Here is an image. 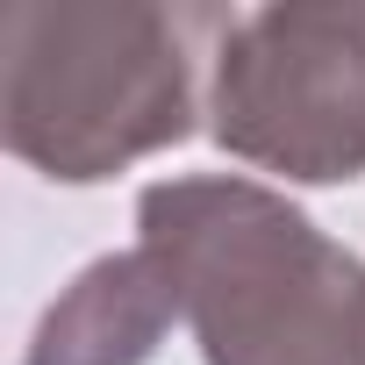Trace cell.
I'll list each match as a JSON object with an SVG mask.
<instances>
[{
  "label": "cell",
  "mask_w": 365,
  "mask_h": 365,
  "mask_svg": "<svg viewBox=\"0 0 365 365\" xmlns=\"http://www.w3.org/2000/svg\"><path fill=\"white\" fill-rule=\"evenodd\" d=\"M208 136L287 187L365 179V0L230 15L208 51Z\"/></svg>",
  "instance_id": "3957f363"
},
{
  "label": "cell",
  "mask_w": 365,
  "mask_h": 365,
  "mask_svg": "<svg viewBox=\"0 0 365 365\" xmlns=\"http://www.w3.org/2000/svg\"><path fill=\"white\" fill-rule=\"evenodd\" d=\"M222 22L230 15L150 0L8 8L0 22L8 150L58 187H101L136 158L172 150L201 115V36H222Z\"/></svg>",
  "instance_id": "7a4b0ae2"
},
{
  "label": "cell",
  "mask_w": 365,
  "mask_h": 365,
  "mask_svg": "<svg viewBox=\"0 0 365 365\" xmlns=\"http://www.w3.org/2000/svg\"><path fill=\"white\" fill-rule=\"evenodd\" d=\"M201 365H365V258L244 172L158 179L136 201Z\"/></svg>",
  "instance_id": "6da1fadb"
},
{
  "label": "cell",
  "mask_w": 365,
  "mask_h": 365,
  "mask_svg": "<svg viewBox=\"0 0 365 365\" xmlns=\"http://www.w3.org/2000/svg\"><path fill=\"white\" fill-rule=\"evenodd\" d=\"M172 322H187L179 287L150 244L93 258L29 329L22 365H143Z\"/></svg>",
  "instance_id": "277c9868"
}]
</instances>
